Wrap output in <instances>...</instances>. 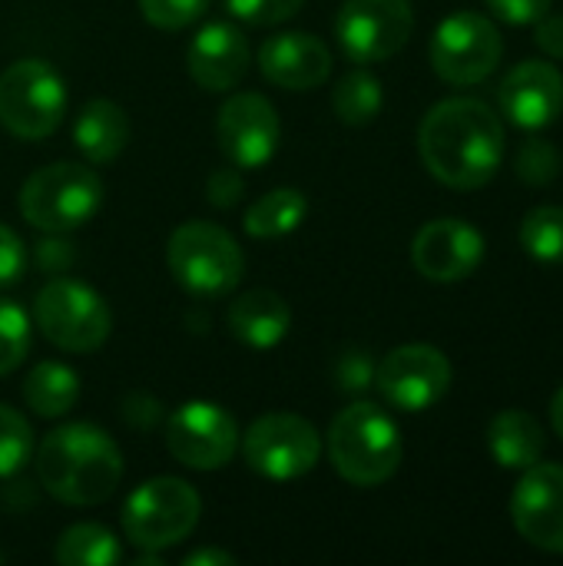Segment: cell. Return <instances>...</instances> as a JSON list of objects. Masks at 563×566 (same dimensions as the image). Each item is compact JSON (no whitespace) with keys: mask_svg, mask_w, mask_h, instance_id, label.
I'll list each match as a JSON object with an SVG mask.
<instances>
[{"mask_svg":"<svg viewBox=\"0 0 563 566\" xmlns=\"http://www.w3.org/2000/svg\"><path fill=\"white\" fill-rule=\"evenodd\" d=\"M23 269H27V245L10 226L0 222V289L17 285Z\"/></svg>","mask_w":563,"mask_h":566,"instance_id":"d6a6232c","label":"cell"},{"mask_svg":"<svg viewBox=\"0 0 563 566\" xmlns=\"http://www.w3.org/2000/svg\"><path fill=\"white\" fill-rule=\"evenodd\" d=\"M66 113L63 76L37 56L17 60L0 73V126L17 139H46Z\"/></svg>","mask_w":563,"mask_h":566,"instance_id":"52a82bcc","label":"cell"},{"mask_svg":"<svg viewBox=\"0 0 563 566\" xmlns=\"http://www.w3.org/2000/svg\"><path fill=\"white\" fill-rule=\"evenodd\" d=\"M279 113L262 93H236L216 116V139L236 169H259L279 149Z\"/></svg>","mask_w":563,"mask_h":566,"instance_id":"5bb4252c","label":"cell"},{"mask_svg":"<svg viewBox=\"0 0 563 566\" xmlns=\"http://www.w3.org/2000/svg\"><path fill=\"white\" fill-rule=\"evenodd\" d=\"M398 411H428L451 388V361L435 345H402L375 365L372 381Z\"/></svg>","mask_w":563,"mask_h":566,"instance_id":"7c38bea8","label":"cell"},{"mask_svg":"<svg viewBox=\"0 0 563 566\" xmlns=\"http://www.w3.org/2000/svg\"><path fill=\"white\" fill-rule=\"evenodd\" d=\"M309 216V202L299 189H272L246 209V232L252 239H279L295 232Z\"/></svg>","mask_w":563,"mask_h":566,"instance_id":"cb8c5ba5","label":"cell"},{"mask_svg":"<svg viewBox=\"0 0 563 566\" xmlns=\"http://www.w3.org/2000/svg\"><path fill=\"white\" fill-rule=\"evenodd\" d=\"M504 53L501 30L491 17L475 10H458L445 17L431 36V66L451 86L484 83Z\"/></svg>","mask_w":563,"mask_h":566,"instance_id":"9c48e42d","label":"cell"},{"mask_svg":"<svg viewBox=\"0 0 563 566\" xmlns=\"http://www.w3.org/2000/svg\"><path fill=\"white\" fill-rule=\"evenodd\" d=\"M534 43L554 56V60H563V17L561 13H544L538 20V33H534Z\"/></svg>","mask_w":563,"mask_h":566,"instance_id":"8d00e7d4","label":"cell"},{"mask_svg":"<svg viewBox=\"0 0 563 566\" xmlns=\"http://www.w3.org/2000/svg\"><path fill=\"white\" fill-rule=\"evenodd\" d=\"M521 249L544 265H563V206H538L521 222Z\"/></svg>","mask_w":563,"mask_h":566,"instance_id":"4316f807","label":"cell"},{"mask_svg":"<svg viewBox=\"0 0 563 566\" xmlns=\"http://www.w3.org/2000/svg\"><path fill=\"white\" fill-rule=\"evenodd\" d=\"M338 381L345 391H362L375 381V365L362 352H348L338 365Z\"/></svg>","mask_w":563,"mask_h":566,"instance_id":"d590c367","label":"cell"},{"mask_svg":"<svg viewBox=\"0 0 563 566\" xmlns=\"http://www.w3.org/2000/svg\"><path fill=\"white\" fill-rule=\"evenodd\" d=\"M246 464L269 481L305 478L322 458V434L312 421L289 411L262 415L242 438Z\"/></svg>","mask_w":563,"mask_h":566,"instance_id":"30bf717a","label":"cell"},{"mask_svg":"<svg viewBox=\"0 0 563 566\" xmlns=\"http://www.w3.org/2000/svg\"><path fill=\"white\" fill-rule=\"evenodd\" d=\"M166 262L173 279L199 298H219L229 295L246 272V259L239 242L216 222L192 219L183 222L169 235Z\"/></svg>","mask_w":563,"mask_h":566,"instance_id":"277c9868","label":"cell"},{"mask_svg":"<svg viewBox=\"0 0 563 566\" xmlns=\"http://www.w3.org/2000/svg\"><path fill=\"white\" fill-rule=\"evenodd\" d=\"M385 106L382 80L368 70H352L332 90V109L348 126H368Z\"/></svg>","mask_w":563,"mask_h":566,"instance_id":"484cf974","label":"cell"},{"mask_svg":"<svg viewBox=\"0 0 563 566\" xmlns=\"http://www.w3.org/2000/svg\"><path fill=\"white\" fill-rule=\"evenodd\" d=\"M166 448L169 454L192 471H219L239 451L236 418L212 401L179 405L166 421Z\"/></svg>","mask_w":563,"mask_h":566,"instance_id":"4fadbf2b","label":"cell"},{"mask_svg":"<svg viewBox=\"0 0 563 566\" xmlns=\"http://www.w3.org/2000/svg\"><path fill=\"white\" fill-rule=\"evenodd\" d=\"M514 531L544 554H563V464H531L511 494Z\"/></svg>","mask_w":563,"mask_h":566,"instance_id":"9a60e30c","label":"cell"},{"mask_svg":"<svg viewBox=\"0 0 563 566\" xmlns=\"http://www.w3.org/2000/svg\"><path fill=\"white\" fill-rule=\"evenodd\" d=\"M332 468L355 488H378L395 478L405 444L402 431L382 408L358 401L338 411L325 438Z\"/></svg>","mask_w":563,"mask_h":566,"instance_id":"3957f363","label":"cell"},{"mask_svg":"<svg viewBox=\"0 0 563 566\" xmlns=\"http://www.w3.org/2000/svg\"><path fill=\"white\" fill-rule=\"evenodd\" d=\"M498 103L508 123L538 133L563 113V73L548 60H524L504 73Z\"/></svg>","mask_w":563,"mask_h":566,"instance_id":"e0dca14e","label":"cell"},{"mask_svg":"<svg viewBox=\"0 0 563 566\" xmlns=\"http://www.w3.org/2000/svg\"><path fill=\"white\" fill-rule=\"evenodd\" d=\"M80 398V378L63 361H40L23 381V401L37 418H63Z\"/></svg>","mask_w":563,"mask_h":566,"instance_id":"603a6c76","label":"cell"},{"mask_svg":"<svg viewBox=\"0 0 563 566\" xmlns=\"http://www.w3.org/2000/svg\"><path fill=\"white\" fill-rule=\"evenodd\" d=\"M186 566H236V557L226 554V551H216V547H206V551H196V554H186Z\"/></svg>","mask_w":563,"mask_h":566,"instance_id":"74e56055","label":"cell"},{"mask_svg":"<svg viewBox=\"0 0 563 566\" xmlns=\"http://www.w3.org/2000/svg\"><path fill=\"white\" fill-rule=\"evenodd\" d=\"M514 169H518V179H524L528 186H548L561 176V153L554 143L534 136L518 149Z\"/></svg>","mask_w":563,"mask_h":566,"instance_id":"f546056e","label":"cell"},{"mask_svg":"<svg viewBox=\"0 0 563 566\" xmlns=\"http://www.w3.org/2000/svg\"><path fill=\"white\" fill-rule=\"evenodd\" d=\"M418 153L441 186L481 189L498 176L504 159V123L481 99H441L418 126Z\"/></svg>","mask_w":563,"mask_h":566,"instance_id":"6da1fadb","label":"cell"},{"mask_svg":"<svg viewBox=\"0 0 563 566\" xmlns=\"http://www.w3.org/2000/svg\"><path fill=\"white\" fill-rule=\"evenodd\" d=\"M212 0H139L143 17L159 30H183L196 23Z\"/></svg>","mask_w":563,"mask_h":566,"instance_id":"4dcf8cb0","label":"cell"},{"mask_svg":"<svg viewBox=\"0 0 563 566\" xmlns=\"http://www.w3.org/2000/svg\"><path fill=\"white\" fill-rule=\"evenodd\" d=\"M30 454H33L30 421L20 411L0 405V478L17 474L30 461Z\"/></svg>","mask_w":563,"mask_h":566,"instance_id":"f1b7e54d","label":"cell"},{"mask_svg":"<svg viewBox=\"0 0 563 566\" xmlns=\"http://www.w3.org/2000/svg\"><path fill=\"white\" fill-rule=\"evenodd\" d=\"M186 70L192 83L209 93L232 90L249 73V43L242 30L226 20L206 23L186 50Z\"/></svg>","mask_w":563,"mask_h":566,"instance_id":"d6986e66","label":"cell"},{"mask_svg":"<svg viewBox=\"0 0 563 566\" xmlns=\"http://www.w3.org/2000/svg\"><path fill=\"white\" fill-rule=\"evenodd\" d=\"M103 206V182L80 163H53L20 186V216L40 232H70L86 226Z\"/></svg>","mask_w":563,"mask_h":566,"instance_id":"5b68a950","label":"cell"},{"mask_svg":"<svg viewBox=\"0 0 563 566\" xmlns=\"http://www.w3.org/2000/svg\"><path fill=\"white\" fill-rule=\"evenodd\" d=\"M33 322L50 345L73 355L96 352L113 332V315L103 295L73 279H53L37 292Z\"/></svg>","mask_w":563,"mask_h":566,"instance_id":"ba28073f","label":"cell"},{"mask_svg":"<svg viewBox=\"0 0 563 566\" xmlns=\"http://www.w3.org/2000/svg\"><path fill=\"white\" fill-rule=\"evenodd\" d=\"M305 0H226L229 13L239 17L242 23L252 27H275L285 23L289 17H295L302 10Z\"/></svg>","mask_w":563,"mask_h":566,"instance_id":"1f68e13d","label":"cell"},{"mask_svg":"<svg viewBox=\"0 0 563 566\" xmlns=\"http://www.w3.org/2000/svg\"><path fill=\"white\" fill-rule=\"evenodd\" d=\"M53 557L63 566H113L123 560V551L113 531L100 524H73L60 534Z\"/></svg>","mask_w":563,"mask_h":566,"instance_id":"d4e9b609","label":"cell"},{"mask_svg":"<svg viewBox=\"0 0 563 566\" xmlns=\"http://www.w3.org/2000/svg\"><path fill=\"white\" fill-rule=\"evenodd\" d=\"M199 514L202 501L192 484L179 478H153L126 497L123 531L136 551L163 554L196 531Z\"/></svg>","mask_w":563,"mask_h":566,"instance_id":"8992f818","label":"cell"},{"mask_svg":"<svg viewBox=\"0 0 563 566\" xmlns=\"http://www.w3.org/2000/svg\"><path fill=\"white\" fill-rule=\"evenodd\" d=\"M411 262L428 282H461L484 262V235L465 219L425 222L411 242Z\"/></svg>","mask_w":563,"mask_h":566,"instance_id":"2e32d148","label":"cell"},{"mask_svg":"<svg viewBox=\"0 0 563 566\" xmlns=\"http://www.w3.org/2000/svg\"><path fill=\"white\" fill-rule=\"evenodd\" d=\"M242 189H246V182H242L239 169H216L209 176V202L212 206H222V209L236 206Z\"/></svg>","mask_w":563,"mask_h":566,"instance_id":"e575fe53","label":"cell"},{"mask_svg":"<svg viewBox=\"0 0 563 566\" xmlns=\"http://www.w3.org/2000/svg\"><path fill=\"white\" fill-rule=\"evenodd\" d=\"M488 10H494L498 20L511 23V27H528L538 23L544 13H551L554 0H484Z\"/></svg>","mask_w":563,"mask_h":566,"instance_id":"836d02e7","label":"cell"},{"mask_svg":"<svg viewBox=\"0 0 563 566\" xmlns=\"http://www.w3.org/2000/svg\"><path fill=\"white\" fill-rule=\"evenodd\" d=\"M73 143L90 163L116 159L129 143L126 109L113 99H90L73 123Z\"/></svg>","mask_w":563,"mask_h":566,"instance_id":"7402d4cb","label":"cell"},{"mask_svg":"<svg viewBox=\"0 0 563 566\" xmlns=\"http://www.w3.org/2000/svg\"><path fill=\"white\" fill-rule=\"evenodd\" d=\"M415 33L411 0H345L335 36L352 63H382L405 50Z\"/></svg>","mask_w":563,"mask_h":566,"instance_id":"8fae6325","label":"cell"},{"mask_svg":"<svg viewBox=\"0 0 563 566\" xmlns=\"http://www.w3.org/2000/svg\"><path fill=\"white\" fill-rule=\"evenodd\" d=\"M37 478L60 504L96 507L116 494L123 481V454L103 428L86 421L63 424L37 448Z\"/></svg>","mask_w":563,"mask_h":566,"instance_id":"7a4b0ae2","label":"cell"},{"mask_svg":"<svg viewBox=\"0 0 563 566\" xmlns=\"http://www.w3.org/2000/svg\"><path fill=\"white\" fill-rule=\"evenodd\" d=\"M551 424H554V431L561 434V441H563V388L554 395V405H551Z\"/></svg>","mask_w":563,"mask_h":566,"instance_id":"f35d334b","label":"cell"},{"mask_svg":"<svg viewBox=\"0 0 563 566\" xmlns=\"http://www.w3.org/2000/svg\"><path fill=\"white\" fill-rule=\"evenodd\" d=\"M292 328V308L279 292L252 289L229 305V332L249 348H275Z\"/></svg>","mask_w":563,"mask_h":566,"instance_id":"ffe728a7","label":"cell"},{"mask_svg":"<svg viewBox=\"0 0 563 566\" xmlns=\"http://www.w3.org/2000/svg\"><path fill=\"white\" fill-rule=\"evenodd\" d=\"M259 70L279 90H315L332 73V50L305 30L275 33L259 46Z\"/></svg>","mask_w":563,"mask_h":566,"instance_id":"ac0fdd59","label":"cell"},{"mask_svg":"<svg viewBox=\"0 0 563 566\" xmlns=\"http://www.w3.org/2000/svg\"><path fill=\"white\" fill-rule=\"evenodd\" d=\"M488 451L501 468L528 471L531 464L544 461L548 434L534 415H528L521 408H508V411L494 415V421L488 424Z\"/></svg>","mask_w":563,"mask_h":566,"instance_id":"44dd1931","label":"cell"},{"mask_svg":"<svg viewBox=\"0 0 563 566\" xmlns=\"http://www.w3.org/2000/svg\"><path fill=\"white\" fill-rule=\"evenodd\" d=\"M30 345H33V332L27 312L17 302L0 298V378L23 365Z\"/></svg>","mask_w":563,"mask_h":566,"instance_id":"83f0119b","label":"cell"}]
</instances>
